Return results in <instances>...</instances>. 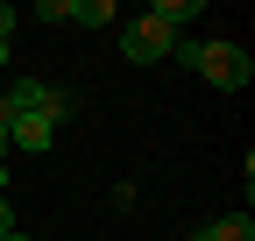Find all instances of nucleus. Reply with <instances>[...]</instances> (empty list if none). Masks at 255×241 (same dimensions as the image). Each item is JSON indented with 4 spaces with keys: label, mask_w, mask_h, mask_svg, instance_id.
<instances>
[{
    "label": "nucleus",
    "mask_w": 255,
    "mask_h": 241,
    "mask_svg": "<svg viewBox=\"0 0 255 241\" xmlns=\"http://www.w3.org/2000/svg\"><path fill=\"white\" fill-rule=\"evenodd\" d=\"M7 227H14V199L0 192V234H7Z\"/></svg>",
    "instance_id": "1a4fd4ad"
},
{
    "label": "nucleus",
    "mask_w": 255,
    "mask_h": 241,
    "mask_svg": "<svg viewBox=\"0 0 255 241\" xmlns=\"http://www.w3.org/2000/svg\"><path fill=\"white\" fill-rule=\"evenodd\" d=\"M149 21H156V28H170V36H184V21H199V0H156Z\"/></svg>",
    "instance_id": "423d86ee"
},
{
    "label": "nucleus",
    "mask_w": 255,
    "mask_h": 241,
    "mask_svg": "<svg viewBox=\"0 0 255 241\" xmlns=\"http://www.w3.org/2000/svg\"><path fill=\"white\" fill-rule=\"evenodd\" d=\"M0 192H7V163H0Z\"/></svg>",
    "instance_id": "4468645a"
},
{
    "label": "nucleus",
    "mask_w": 255,
    "mask_h": 241,
    "mask_svg": "<svg viewBox=\"0 0 255 241\" xmlns=\"http://www.w3.org/2000/svg\"><path fill=\"white\" fill-rule=\"evenodd\" d=\"M170 50H177V36H170V28H156L149 14H135V21L121 28V57H128V64H163Z\"/></svg>",
    "instance_id": "f03ea898"
},
{
    "label": "nucleus",
    "mask_w": 255,
    "mask_h": 241,
    "mask_svg": "<svg viewBox=\"0 0 255 241\" xmlns=\"http://www.w3.org/2000/svg\"><path fill=\"white\" fill-rule=\"evenodd\" d=\"M57 135H64V128L43 120V114H14V120H7V149H28V156H43Z\"/></svg>",
    "instance_id": "7ed1b4c3"
},
{
    "label": "nucleus",
    "mask_w": 255,
    "mask_h": 241,
    "mask_svg": "<svg viewBox=\"0 0 255 241\" xmlns=\"http://www.w3.org/2000/svg\"><path fill=\"white\" fill-rule=\"evenodd\" d=\"M14 114H43V78H14V85H7L0 120H14Z\"/></svg>",
    "instance_id": "20e7f679"
},
{
    "label": "nucleus",
    "mask_w": 255,
    "mask_h": 241,
    "mask_svg": "<svg viewBox=\"0 0 255 241\" xmlns=\"http://www.w3.org/2000/svg\"><path fill=\"white\" fill-rule=\"evenodd\" d=\"M177 64L184 71H199L213 93H241V85L255 78V64H248V50L241 43H220V36H177Z\"/></svg>",
    "instance_id": "f257e3e1"
},
{
    "label": "nucleus",
    "mask_w": 255,
    "mask_h": 241,
    "mask_svg": "<svg viewBox=\"0 0 255 241\" xmlns=\"http://www.w3.org/2000/svg\"><path fill=\"white\" fill-rule=\"evenodd\" d=\"M14 36V7H0V43H7Z\"/></svg>",
    "instance_id": "9d476101"
},
{
    "label": "nucleus",
    "mask_w": 255,
    "mask_h": 241,
    "mask_svg": "<svg viewBox=\"0 0 255 241\" xmlns=\"http://www.w3.org/2000/svg\"><path fill=\"white\" fill-rule=\"evenodd\" d=\"M71 114H78V93H71V85H50V78H43V120H57V128H64Z\"/></svg>",
    "instance_id": "0eeeda50"
},
{
    "label": "nucleus",
    "mask_w": 255,
    "mask_h": 241,
    "mask_svg": "<svg viewBox=\"0 0 255 241\" xmlns=\"http://www.w3.org/2000/svg\"><path fill=\"white\" fill-rule=\"evenodd\" d=\"M7 64H14V43H0V71H7Z\"/></svg>",
    "instance_id": "9b49d317"
},
{
    "label": "nucleus",
    "mask_w": 255,
    "mask_h": 241,
    "mask_svg": "<svg viewBox=\"0 0 255 241\" xmlns=\"http://www.w3.org/2000/svg\"><path fill=\"white\" fill-rule=\"evenodd\" d=\"M114 21V0H71V28H107Z\"/></svg>",
    "instance_id": "6e6552de"
},
{
    "label": "nucleus",
    "mask_w": 255,
    "mask_h": 241,
    "mask_svg": "<svg viewBox=\"0 0 255 241\" xmlns=\"http://www.w3.org/2000/svg\"><path fill=\"white\" fill-rule=\"evenodd\" d=\"M0 241H28V234H21V227H7V234H0Z\"/></svg>",
    "instance_id": "ddd939ff"
},
{
    "label": "nucleus",
    "mask_w": 255,
    "mask_h": 241,
    "mask_svg": "<svg viewBox=\"0 0 255 241\" xmlns=\"http://www.w3.org/2000/svg\"><path fill=\"white\" fill-rule=\"evenodd\" d=\"M191 241H255V220H248V213H220V220H206Z\"/></svg>",
    "instance_id": "39448f33"
},
{
    "label": "nucleus",
    "mask_w": 255,
    "mask_h": 241,
    "mask_svg": "<svg viewBox=\"0 0 255 241\" xmlns=\"http://www.w3.org/2000/svg\"><path fill=\"white\" fill-rule=\"evenodd\" d=\"M0 163H7V120H0Z\"/></svg>",
    "instance_id": "f8f14e48"
}]
</instances>
